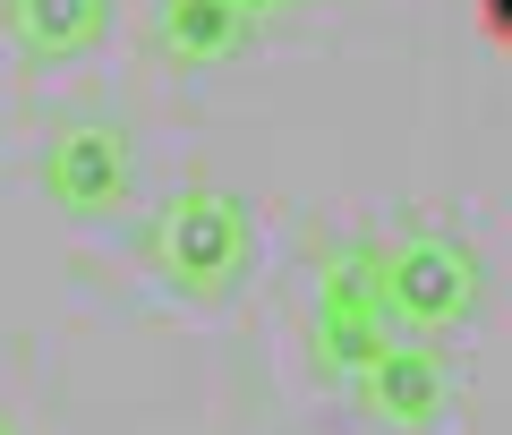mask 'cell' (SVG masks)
Masks as SVG:
<instances>
[{"label":"cell","mask_w":512,"mask_h":435,"mask_svg":"<svg viewBox=\"0 0 512 435\" xmlns=\"http://www.w3.org/2000/svg\"><path fill=\"white\" fill-rule=\"evenodd\" d=\"M154 273H163V290H180V299H197V308H222L239 282H248L256 265V214L239 188H180V197L154 214V239H146Z\"/></svg>","instance_id":"1"},{"label":"cell","mask_w":512,"mask_h":435,"mask_svg":"<svg viewBox=\"0 0 512 435\" xmlns=\"http://www.w3.org/2000/svg\"><path fill=\"white\" fill-rule=\"evenodd\" d=\"M376 282H384V308H393V325L402 333H453L478 316V299H487V273H478L470 239L453 231H402L376 248Z\"/></svg>","instance_id":"2"},{"label":"cell","mask_w":512,"mask_h":435,"mask_svg":"<svg viewBox=\"0 0 512 435\" xmlns=\"http://www.w3.org/2000/svg\"><path fill=\"white\" fill-rule=\"evenodd\" d=\"M137 188V137L111 111H69L43 145V197L69 222H111Z\"/></svg>","instance_id":"3"},{"label":"cell","mask_w":512,"mask_h":435,"mask_svg":"<svg viewBox=\"0 0 512 435\" xmlns=\"http://www.w3.org/2000/svg\"><path fill=\"white\" fill-rule=\"evenodd\" d=\"M393 308H384V282H376V248H350L333 256V273L316 282V350H325V367H342V376H359L367 359H376L384 342H393Z\"/></svg>","instance_id":"4"},{"label":"cell","mask_w":512,"mask_h":435,"mask_svg":"<svg viewBox=\"0 0 512 435\" xmlns=\"http://www.w3.org/2000/svg\"><path fill=\"white\" fill-rule=\"evenodd\" d=\"M350 384H359V401L384 418V427H410V435L436 427V418L453 410V367H444V350L427 342V333H393Z\"/></svg>","instance_id":"5"},{"label":"cell","mask_w":512,"mask_h":435,"mask_svg":"<svg viewBox=\"0 0 512 435\" xmlns=\"http://www.w3.org/2000/svg\"><path fill=\"white\" fill-rule=\"evenodd\" d=\"M256 43L239 0H154V52L171 69H222Z\"/></svg>","instance_id":"6"},{"label":"cell","mask_w":512,"mask_h":435,"mask_svg":"<svg viewBox=\"0 0 512 435\" xmlns=\"http://www.w3.org/2000/svg\"><path fill=\"white\" fill-rule=\"evenodd\" d=\"M0 26L35 69H69V60H86L103 43L111 0H0Z\"/></svg>","instance_id":"7"},{"label":"cell","mask_w":512,"mask_h":435,"mask_svg":"<svg viewBox=\"0 0 512 435\" xmlns=\"http://www.w3.org/2000/svg\"><path fill=\"white\" fill-rule=\"evenodd\" d=\"M478 26H487L495 43H512V0H478Z\"/></svg>","instance_id":"8"},{"label":"cell","mask_w":512,"mask_h":435,"mask_svg":"<svg viewBox=\"0 0 512 435\" xmlns=\"http://www.w3.org/2000/svg\"><path fill=\"white\" fill-rule=\"evenodd\" d=\"M239 9H248V26H265V18H282L291 0H239Z\"/></svg>","instance_id":"9"},{"label":"cell","mask_w":512,"mask_h":435,"mask_svg":"<svg viewBox=\"0 0 512 435\" xmlns=\"http://www.w3.org/2000/svg\"><path fill=\"white\" fill-rule=\"evenodd\" d=\"M0 435H18V427H9V418H0Z\"/></svg>","instance_id":"10"}]
</instances>
